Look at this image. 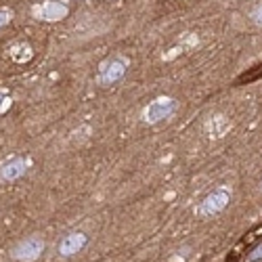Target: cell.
I'll return each mask as SVG.
<instances>
[{
  "label": "cell",
  "mask_w": 262,
  "mask_h": 262,
  "mask_svg": "<svg viewBox=\"0 0 262 262\" xmlns=\"http://www.w3.org/2000/svg\"><path fill=\"white\" fill-rule=\"evenodd\" d=\"M231 202V189L227 187H216L212 193H208L204 197V202L197 208V214L200 216H214V214L222 212Z\"/></svg>",
  "instance_id": "cell-2"
},
{
  "label": "cell",
  "mask_w": 262,
  "mask_h": 262,
  "mask_svg": "<svg viewBox=\"0 0 262 262\" xmlns=\"http://www.w3.org/2000/svg\"><path fill=\"white\" fill-rule=\"evenodd\" d=\"M260 189H262V180H260Z\"/></svg>",
  "instance_id": "cell-11"
},
{
  "label": "cell",
  "mask_w": 262,
  "mask_h": 262,
  "mask_svg": "<svg viewBox=\"0 0 262 262\" xmlns=\"http://www.w3.org/2000/svg\"><path fill=\"white\" fill-rule=\"evenodd\" d=\"M42 248H44V245H42V241L38 239V237H29V239L21 241L17 248L13 250V258L21 260V262H31V260H36L42 254Z\"/></svg>",
  "instance_id": "cell-4"
},
{
  "label": "cell",
  "mask_w": 262,
  "mask_h": 262,
  "mask_svg": "<svg viewBox=\"0 0 262 262\" xmlns=\"http://www.w3.org/2000/svg\"><path fill=\"white\" fill-rule=\"evenodd\" d=\"M248 262H262V245H258V248H256V250H254V252L250 254Z\"/></svg>",
  "instance_id": "cell-9"
},
{
  "label": "cell",
  "mask_w": 262,
  "mask_h": 262,
  "mask_svg": "<svg viewBox=\"0 0 262 262\" xmlns=\"http://www.w3.org/2000/svg\"><path fill=\"white\" fill-rule=\"evenodd\" d=\"M86 235L84 233H69L61 239L59 243V254L61 256H74V254L80 252L84 245H86Z\"/></svg>",
  "instance_id": "cell-5"
},
{
  "label": "cell",
  "mask_w": 262,
  "mask_h": 262,
  "mask_svg": "<svg viewBox=\"0 0 262 262\" xmlns=\"http://www.w3.org/2000/svg\"><path fill=\"white\" fill-rule=\"evenodd\" d=\"M67 15V6H63V4H59V2H44L42 4V17L44 19H51V21H55V19H63Z\"/></svg>",
  "instance_id": "cell-7"
},
{
  "label": "cell",
  "mask_w": 262,
  "mask_h": 262,
  "mask_svg": "<svg viewBox=\"0 0 262 262\" xmlns=\"http://www.w3.org/2000/svg\"><path fill=\"white\" fill-rule=\"evenodd\" d=\"M9 13H0V28H2L4 26V23H9Z\"/></svg>",
  "instance_id": "cell-10"
},
{
  "label": "cell",
  "mask_w": 262,
  "mask_h": 262,
  "mask_svg": "<svg viewBox=\"0 0 262 262\" xmlns=\"http://www.w3.org/2000/svg\"><path fill=\"white\" fill-rule=\"evenodd\" d=\"M126 69H128V61H126L124 57H111V59L101 63L97 82L101 86H111V84L120 82L126 76Z\"/></svg>",
  "instance_id": "cell-1"
},
{
  "label": "cell",
  "mask_w": 262,
  "mask_h": 262,
  "mask_svg": "<svg viewBox=\"0 0 262 262\" xmlns=\"http://www.w3.org/2000/svg\"><path fill=\"white\" fill-rule=\"evenodd\" d=\"M174 111H176V101L170 99V97H160L145 107V111H143V120L147 124H157V122L166 120V117H170Z\"/></svg>",
  "instance_id": "cell-3"
},
{
  "label": "cell",
  "mask_w": 262,
  "mask_h": 262,
  "mask_svg": "<svg viewBox=\"0 0 262 262\" xmlns=\"http://www.w3.org/2000/svg\"><path fill=\"white\" fill-rule=\"evenodd\" d=\"M29 162H26L23 157H15V160H11L9 164L2 166V170H0V178L2 180H15L26 174Z\"/></svg>",
  "instance_id": "cell-6"
},
{
  "label": "cell",
  "mask_w": 262,
  "mask_h": 262,
  "mask_svg": "<svg viewBox=\"0 0 262 262\" xmlns=\"http://www.w3.org/2000/svg\"><path fill=\"white\" fill-rule=\"evenodd\" d=\"M248 15H250V19H252L254 23H256V26H262V2L254 4Z\"/></svg>",
  "instance_id": "cell-8"
}]
</instances>
